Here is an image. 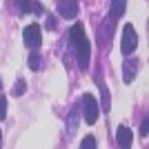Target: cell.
I'll return each mask as SVG.
<instances>
[{
    "label": "cell",
    "instance_id": "obj_17",
    "mask_svg": "<svg viewBox=\"0 0 149 149\" xmlns=\"http://www.w3.org/2000/svg\"><path fill=\"white\" fill-rule=\"evenodd\" d=\"M140 134H143V136H147V123H143V127H140Z\"/></svg>",
    "mask_w": 149,
    "mask_h": 149
},
{
    "label": "cell",
    "instance_id": "obj_9",
    "mask_svg": "<svg viewBox=\"0 0 149 149\" xmlns=\"http://www.w3.org/2000/svg\"><path fill=\"white\" fill-rule=\"evenodd\" d=\"M78 113H80L78 107H74L71 113H69V118H67V131H69V134H74V131L78 129Z\"/></svg>",
    "mask_w": 149,
    "mask_h": 149
},
{
    "label": "cell",
    "instance_id": "obj_8",
    "mask_svg": "<svg viewBox=\"0 0 149 149\" xmlns=\"http://www.w3.org/2000/svg\"><path fill=\"white\" fill-rule=\"evenodd\" d=\"M125 9H127V0H111V7H109V18L116 22V20H120V16L125 13Z\"/></svg>",
    "mask_w": 149,
    "mask_h": 149
},
{
    "label": "cell",
    "instance_id": "obj_4",
    "mask_svg": "<svg viewBox=\"0 0 149 149\" xmlns=\"http://www.w3.org/2000/svg\"><path fill=\"white\" fill-rule=\"evenodd\" d=\"M40 25L38 22H31V25L25 27V31H22V40H25V45L29 47V49H38L40 45H42V33H40Z\"/></svg>",
    "mask_w": 149,
    "mask_h": 149
},
{
    "label": "cell",
    "instance_id": "obj_16",
    "mask_svg": "<svg viewBox=\"0 0 149 149\" xmlns=\"http://www.w3.org/2000/svg\"><path fill=\"white\" fill-rule=\"evenodd\" d=\"M45 27H47V29H56V18H54V16H47V22H45Z\"/></svg>",
    "mask_w": 149,
    "mask_h": 149
},
{
    "label": "cell",
    "instance_id": "obj_2",
    "mask_svg": "<svg viewBox=\"0 0 149 149\" xmlns=\"http://www.w3.org/2000/svg\"><path fill=\"white\" fill-rule=\"evenodd\" d=\"M80 109H82V118H85V123H87V125H96L98 113H100V107H98V102H96V98H93L91 93H85V96H82Z\"/></svg>",
    "mask_w": 149,
    "mask_h": 149
},
{
    "label": "cell",
    "instance_id": "obj_15",
    "mask_svg": "<svg viewBox=\"0 0 149 149\" xmlns=\"http://www.w3.org/2000/svg\"><path fill=\"white\" fill-rule=\"evenodd\" d=\"M7 116V98L5 96H0V120Z\"/></svg>",
    "mask_w": 149,
    "mask_h": 149
},
{
    "label": "cell",
    "instance_id": "obj_3",
    "mask_svg": "<svg viewBox=\"0 0 149 149\" xmlns=\"http://www.w3.org/2000/svg\"><path fill=\"white\" fill-rule=\"evenodd\" d=\"M136 45H138V33L134 29V25H125L123 27V38H120V51L125 56H131L136 51Z\"/></svg>",
    "mask_w": 149,
    "mask_h": 149
},
{
    "label": "cell",
    "instance_id": "obj_5",
    "mask_svg": "<svg viewBox=\"0 0 149 149\" xmlns=\"http://www.w3.org/2000/svg\"><path fill=\"white\" fill-rule=\"evenodd\" d=\"M58 16L65 20H71L78 16V0H60L58 2Z\"/></svg>",
    "mask_w": 149,
    "mask_h": 149
},
{
    "label": "cell",
    "instance_id": "obj_6",
    "mask_svg": "<svg viewBox=\"0 0 149 149\" xmlns=\"http://www.w3.org/2000/svg\"><path fill=\"white\" fill-rule=\"evenodd\" d=\"M138 67H140V60L138 58H127V60L123 62V80L129 85V82H134V78H136L138 74Z\"/></svg>",
    "mask_w": 149,
    "mask_h": 149
},
{
    "label": "cell",
    "instance_id": "obj_19",
    "mask_svg": "<svg viewBox=\"0 0 149 149\" xmlns=\"http://www.w3.org/2000/svg\"><path fill=\"white\" fill-rule=\"evenodd\" d=\"M0 89H2V80H0Z\"/></svg>",
    "mask_w": 149,
    "mask_h": 149
},
{
    "label": "cell",
    "instance_id": "obj_7",
    "mask_svg": "<svg viewBox=\"0 0 149 149\" xmlns=\"http://www.w3.org/2000/svg\"><path fill=\"white\" fill-rule=\"evenodd\" d=\"M131 129L129 127H118V131H116V145L118 147H131Z\"/></svg>",
    "mask_w": 149,
    "mask_h": 149
},
{
    "label": "cell",
    "instance_id": "obj_1",
    "mask_svg": "<svg viewBox=\"0 0 149 149\" xmlns=\"http://www.w3.org/2000/svg\"><path fill=\"white\" fill-rule=\"evenodd\" d=\"M69 42L74 45L76 49V56H78V65L80 69H87L89 65V58H91V45H89L87 36H85V27L82 22H76L69 31Z\"/></svg>",
    "mask_w": 149,
    "mask_h": 149
},
{
    "label": "cell",
    "instance_id": "obj_14",
    "mask_svg": "<svg viewBox=\"0 0 149 149\" xmlns=\"http://www.w3.org/2000/svg\"><path fill=\"white\" fill-rule=\"evenodd\" d=\"M80 147H82V149H96V138H93V136H87V138L80 143Z\"/></svg>",
    "mask_w": 149,
    "mask_h": 149
},
{
    "label": "cell",
    "instance_id": "obj_10",
    "mask_svg": "<svg viewBox=\"0 0 149 149\" xmlns=\"http://www.w3.org/2000/svg\"><path fill=\"white\" fill-rule=\"evenodd\" d=\"M109 100H111V96H109V89L105 87V85H100V109H102V111H109Z\"/></svg>",
    "mask_w": 149,
    "mask_h": 149
},
{
    "label": "cell",
    "instance_id": "obj_12",
    "mask_svg": "<svg viewBox=\"0 0 149 149\" xmlns=\"http://www.w3.org/2000/svg\"><path fill=\"white\" fill-rule=\"evenodd\" d=\"M29 67L33 71H40V67H42V60H40V56H38L36 51H31V56H29Z\"/></svg>",
    "mask_w": 149,
    "mask_h": 149
},
{
    "label": "cell",
    "instance_id": "obj_18",
    "mask_svg": "<svg viewBox=\"0 0 149 149\" xmlns=\"http://www.w3.org/2000/svg\"><path fill=\"white\" fill-rule=\"evenodd\" d=\"M0 145H2V131H0Z\"/></svg>",
    "mask_w": 149,
    "mask_h": 149
},
{
    "label": "cell",
    "instance_id": "obj_13",
    "mask_svg": "<svg viewBox=\"0 0 149 149\" xmlns=\"http://www.w3.org/2000/svg\"><path fill=\"white\" fill-rule=\"evenodd\" d=\"M18 7H20L22 13H31L33 11V2H31V0H18Z\"/></svg>",
    "mask_w": 149,
    "mask_h": 149
},
{
    "label": "cell",
    "instance_id": "obj_11",
    "mask_svg": "<svg viewBox=\"0 0 149 149\" xmlns=\"http://www.w3.org/2000/svg\"><path fill=\"white\" fill-rule=\"evenodd\" d=\"M27 91V82L20 78V80H16V85L11 87V96H22V93Z\"/></svg>",
    "mask_w": 149,
    "mask_h": 149
}]
</instances>
